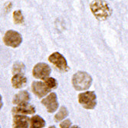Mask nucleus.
I'll return each mask as SVG.
<instances>
[{
	"label": "nucleus",
	"instance_id": "nucleus-1",
	"mask_svg": "<svg viewBox=\"0 0 128 128\" xmlns=\"http://www.w3.org/2000/svg\"><path fill=\"white\" fill-rule=\"evenodd\" d=\"M92 14L98 21H105L112 14V8L104 0H94L90 4Z\"/></svg>",
	"mask_w": 128,
	"mask_h": 128
},
{
	"label": "nucleus",
	"instance_id": "nucleus-2",
	"mask_svg": "<svg viewBox=\"0 0 128 128\" xmlns=\"http://www.w3.org/2000/svg\"><path fill=\"white\" fill-rule=\"evenodd\" d=\"M72 85L76 90H88L92 84L91 76L85 72H78L72 77Z\"/></svg>",
	"mask_w": 128,
	"mask_h": 128
},
{
	"label": "nucleus",
	"instance_id": "nucleus-3",
	"mask_svg": "<svg viewBox=\"0 0 128 128\" xmlns=\"http://www.w3.org/2000/svg\"><path fill=\"white\" fill-rule=\"evenodd\" d=\"M78 102L84 108L94 109L97 105V96L94 91H85L78 94Z\"/></svg>",
	"mask_w": 128,
	"mask_h": 128
},
{
	"label": "nucleus",
	"instance_id": "nucleus-4",
	"mask_svg": "<svg viewBox=\"0 0 128 128\" xmlns=\"http://www.w3.org/2000/svg\"><path fill=\"white\" fill-rule=\"evenodd\" d=\"M48 61L61 72H67L70 68L68 65L65 58L59 52H54L48 57Z\"/></svg>",
	"mask_w": 128,
	"mask_h": 128
},
{
	"label": "nucleus",
	"instance_id": "nucleus-5",
	"mask_svg": "<svg viewBox=\"0 0 128 128\" xmlns=\"http://www.w3.org/2000/svg\"><path fill=\"white\" fill-rule=\"evenodd\" d=\"M3 42L8 47L16 48L22 44V37L18 32L14 30H8L6 32L3 37Z\"/></svg>",
	"mask_w": 128,
	"mask_h": 128
},
{
	"label": "nucleus",
	"instance_id": "nucleus-6",
	"mask_svg": "<svg viewBox=\"0 0 128 128\" xmlns=\"http://www.w3.org/2000/svg\"><path fill=\"white\" fill-rule=\"evenodd\" d=\"M52 72V69L48 64L46 63H38L34 66L32 69V74L34 78L40 79V80H44L49 77Z\"/></svg>",
	"mask_w": 128,
	"mask_h": 128
},
{
	"label": "nucleus",
	"instance_id": "nucleus-7",
	"mask_svg": "<svg viewBox=\"0 0 128 128\" xmlns=\"http://www.w3.org/2000/svg\"><path fill=\"white\" fill-rule=\"evenodd\" d=\"M42 104L46 108L48 113H54L58 108V101L57 94L54 92L51 93L46 98L42 100Z\"/></svg>",
	"mask_w": 128,
	"mask_h": 128
},
{
	"label": "nucleus",
	"instance_id": "nucleus-8",
	"mask_svg": "<svg viewBox=\"0 0 128 128\" xmlns=\"http://www.w3.org/2000/svg\"><path fill=\"white\" fill-rule=\"evenodd\" d=\"M32 90L38 98H42L47 95L52 89L46 85L44 81H33L32 84Z\"/></svg>",
	"mask_w": 128,
	"mask_h": 128
},
{
	"label": "nucleus",
	"instance_id": "nucleus-9",
	"mask_svg": "<svg viewBox=\"0 0 128 128\" xmlns=\"http://www.w3.org/2000/svg\"><path fill=\"white\" fill-rule=\"evenodd\" d=\"M13 128H30V118L28 116L15 114L13 117Z\"/></svg>",
	"mask_w": 128,
	"mask_h": 128
},
{
	"label": "nucleus",
	"instance_id": "nucleus-10",
	"mask_svg": "<svg viewBox=\"0 0 128 128\" xmlns=\"http://www.w3.org/2000/svg\"><path fill=\"white\" fill-rule=\"evenodd\" d=\"M12 113L15 114H22V115H28L34 114L36 113V108L33 105L29 104H23V105L16 106L12 108Z\"/></svg>",
	"mask_w": 128,
	"mask_h": 128
},
{
	"label": "nucleus",
	"instance_id": "nucleus-11",
	"mask_svg": "<svg viewBox=\"0 0 128 128\" xmlns=\"http://www.w3.org/2000/svg\"><path fill=\"white\" fill-rule=\"evenodd\" d=\"M30 99L31 98L29 93L26 90H22L14 96L12 103L17 106L23 105V104H28Z\"/></svg>",
	"mask_w": 128,
	"mask_h": 128
},
{
	"label": "nucleus",
	"instance_id": "nucleus-12",
	"mask_svg": "<svg viewBox=\"0 0 128 128\" xmlns=\"http://www.w3.org/2000/svg\"><path fill=\"white\" fill-rule=\"evenodd\" d=\"M27 84V78L23 74H15L12 78V84L16 89H20L25 87Z\"/></svg>",
	"mask_w": 128,
	"mask_h": 128
},
{
	"label": "nucleus",
	"instance_id": "nucleus-13",
	"mask_svg": "<svg viewBox=\"0 0 128 128\" xmlns=\"http://www.w3.org/2000/svg\"><path fill=\"white\" fill-rule=\"evenodd\" d=\"M45 126L44 120L38 115H34L30 118V128H43Z\"/></svg>",
	"mask_w": 128,
	"mask_h": 128
},
{
	"label": "nucleus",
	"instance_id": "nucleus-14",
	"mask_svg": "<svg viewBox=\"0 0 128 128\" xmlns=\"http://www.w3.org/2000/svg\"><path fill=\"white\" fill-rule=\"evenodd\" d=\"M68 116V110L66 107L62 106L60 108V110H58L55 116H54V120L56 122H60L61 120H64L65 118Z\"/></svg>",
	"mask_w": 128,
	"mask_h": 128
},
{
	"label": "nucleus",
	"instance_id": "nucleus-15",
	"mask_svg": "<svg viewBox=\"0 0 128 128\" xmlns=\"http://www.w3.org/2000/svg\"><path fill=\"white\" fill-rule=\"evenodd\" d=\"M25 70H26V66L24 64L21 62H16V63H14L12 66V74L15 75L17 74H24Z\"/></svg>",
	"mask_w": 128,
	"mask_h": 128
},
{
	"label": "nucleus",
	"instance_id": "nucleus-16",
	"mask_svg": "<svg viewBox=\"0 0 128 128\" xmlns=\"http://www.w3.org/2000/svg\"><path fill=\"white\" fill-rule=\"evenodd\" d=\"M13 20L15 24L16 25H21L24 22V17L22 13L21 10H17L13 12Z\"/></svg>",
	"mask_w": 128,
	"mask_h": 128
},
{
	"label": "nucleus",
	"instance_id": "nucleus-17",
	"mask_svg": "<svg viewBox=\"0 0 128 128\" xmlns=\"http://www.w3.org/2000/svg\"><path fill=\"white\" fill-rule=\"evenodd\" d=\"M44 82L50 89H55L58 87V81L54 78H47L44 80Z\"/></svg>",
	"mask_w": 128,
	"mask_h": 128
},
{
	"label": "nucleus",
	"instance_id": "nucleus-18",
	"mask_svg": "<svg viewBox=\"0 0 128 128\" xmlns=\"http://www.w3.org/2000/svg\"><path fill=\"white\" fill-rule=\"evenodd\" d=\"M71 125H72L71 120L67 119V120H64L62 122H61L59 126H60L61 128H70V127H71Z\"/></svg>",
	"mask_w": 128,
	"mask_h": 128
},
{
	"label": "nucleus",
	"instance_id": "nucleus-19",
	"mask_svg": "<svg viewBox=\"0 0 128 128\" xmlns=\"http://www.w3.org/2000/svg\"><path fill=\"white\" fill-rule=\"evenodd\" d=\"M72 128H80V127H79V126H76V125H75V126H72Z\"/></svg>",
	"mask_w": 128,
	"mask_h": 128
},
{
	"label": "nucleus",
	"instance_id": "nucleus-20",
	"mask_svg": "<svg viewBox=\"0 0 128 128\" xmlns=\"http://www.w3.org/2000/svg\"><path fill=\"white\" fill-rule=\"evenodd\" d=\"M48 128H56V126H49Z\"/></svg>",
	"mask_w": 128,
	"mask_h": 128
}]
</instances>
